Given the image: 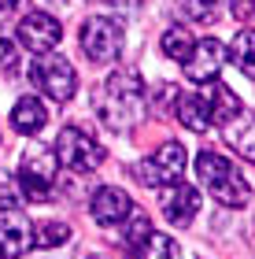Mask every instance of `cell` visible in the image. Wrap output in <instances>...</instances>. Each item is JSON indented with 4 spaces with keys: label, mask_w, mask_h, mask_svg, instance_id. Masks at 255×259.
<instances>
[{
    "label": "cell",
    "mask_w": 255,
    "mask_h": 259,
    "mask_svg": "<svg viewBox=\"0 0 255 259\" xmlns=\"http://www.w3.org/2000/svg\"><path fill=\"white\" fill-rule=\"evenodd\" d=\"M222 60H226V45L218 41V37H203V41H196L192 56L185 60V78H189L192 85H207V81H218Z\"/></svg>",
    "instance_id": "obj_9"
},
{
    "label": "cell",
    "mask_w": 255,
    "mask_h": 259,
    "mask_svg": "<svg viewBox=\"0 0 255 259\" xmlns=\"http://www.w3.org/2000/svg\"><path fill=\"white\" fill-rule=\"evenodd\" d=\"M44 122H48V111H44V104L37 97H22L15 100V108H11V130H19V134H41Z\"/></svg>",
    "instance_id": "obj_15"
},
{
    "label": "cell",
    "mask_w": 255,
    "mask_h": 259,
    "mask_svg": "<svg viewBox=\"0 0 255 259\" xmlns=\"http://www.w3.org/2000/svg\"><path fill=\"white\" fill-rule=\"evenodd\" d=\"M11 63H15V49H11L8 33L0 30V67H11Z\"/></svg>",
    "instance_id": "obj_25"
},
{
    "label": "cell",
    "mask_w": 255,
    "mask_h": 259,
    "mask_svg": "<svg viewBox=\"0 0 255 259\" xmlns=\"http://www.w3.org/2000/svg\"><path fill=\"white\" fill-rule=\"evenodd\" d=\"M174 115H178V122L185 130H192V134H203L207 126H215L203 93H181V97H178V111H174Z\"/></svg>",
    "instance_id": "obj_13"
},
{
    "label": "cell",
    "mask_w": 255,
    "mask_h": 259,
    "mask_svg": "<svg viewBox=\"0 0 255 259\" xmlns=\"http://www.w3.org/2000/svg\"><path fill=\"white\" fill-rule=\"evenodd\" d=\"M56 178H60V159H56L52 148L30 145L26 152H22V163H19L22 200H30V204H44V200H52Z\"/></svg>",
    "instance_id": "obj_3"
},
{
    "label": "cell",
    "mask_w": 255,
    "mask_h": 259,
    "mask_svg": "<svg viewBox=\"0 0 255 259\" xmlns=\"http://www.w3.org/2000/svg\"><path fill=\"white\" fill-rule=\"evenodd\" d=\"M89 211H92V219L100 222V226H122L126 219H130V196H126L122 189H111V185H100L96 193H92L89 200Z\"/></svg>",
    "instance_id": "obj_11"
},
{
    "label": "cell",
    "mask_w": 255,
    "mask_h": 259,
    "mask_svg": "<svg viewBox=\"0 0 255 259\" xmlns=\"http://www.w3.org/2000/svg\"><path fill=\"white\" fill-rule=\"evenodd\" d=\"M33 248V226L19 211H4L0 215V259H19Z\"/></svg>",
    "instance_id": "obj_10"
},
{
    "label": "cell",
    "mask_w": 255,
    "mask_h": 259,
    "mask_svg": "<svg viewBox=\"0 0 255 259\" xmlns=\"http://www.w3.org/2000/svg\"><path fill=\"white\" fill-rule=\"evenodd\" d=\"M229 15L237 22H255V0H229Z\"/></svg>",
    "instance_id": "obj_24"
},
{
    "label": "cell",
    "mask_w": 255,
    "mask_h": 259,
    "mask_svg": "<svg viewBox=\"0 0 255 259\" xmlns=\"http://www.w3.org/2000/svg\"><path fill=\"white\" fill-rule=\"evenodd\" d=\"M196 174H200L203 189L211 193L222 207H244L251 200L248 178L237 170L233 159H226L222 152H215V148H203L200 156H196Z\"/></svg>",
    "instance_id": "obj_2"
},
{
    "label": "cell",
    "mask_w": 255,
    "mask_h": 259,
    "mask_svg": "<svg viewBox=\"0 0 255 259\" xmlns=\"http://www.w3.org/2000/svg\"><path fill=\"white\" fill-rule=\"evenodd\" d=\"M96 115L115 130V134H119V130L141 126L144 115H148L144 78L137 74V70H115V74L104 81V93L96 100Z\"/></svg>",
    "instance_id": "obj_1"
},
{
    "label": "cell",
    "mask_w": 255,
    "mask_h": 259,
    "mask_svg": "<svg viewBox=\"0 0 255 259\" xmlns=\"http://www.w3.org/2000/svg\"><path fill=\"white\" fill-rule=\"evenodd\" d=\"M170 8L181 22H196V26H211L218 19V0H170Z\"/></svg>",
    "instance_id": "obj_17"
},
{
    "label": "cell",
    "mask_w": 255,
    "mask_h": 259,
    "mask_svg": "<svg viewBox=\"0 0 255 259\" xmlns=\"http://www.w3.org/2000/svg\"><path fill=\"white\" fill-rule=\"evenodd\" d=\"M178 97H181L178 85H159L156 100H152V111L156 115H174V111H178Z\"/></svg>",
    "instance_id": "obj_22"
},
{
    "label": "cell",
    "mask_w": 255,
    "mask_h": 259,
    "mask_svg": "<svg viewBox=\"0 0 255 259\" xmlns=\"http://www.w3.org/2000/svg\"><path fill=\"white\" fill-rule=\"evenodd\" d=\"M226 141L237 148V156L255 163V115H248V119H240V122H229L226 126Z\"/></svg>",
    "instance_id": "obj_20"
},
{
    "label": "cell",
    "mask_w": 255,
    "mask_h": 259,
    "mask_svg": "<svg viewBox=\"0 0 255 259\" xmlns=\"http://www.w3.org/2000/svg\"><path fill=\"white\" fill-rule=\"evenodd\" d=\"M207 97V108H211V122L215 126H229L240 119V97H233V89L222 85V81H211V93Z\"/></svg>",
    "instance_id": "obj_14"
},
{
    "label": "cell",
    "mask_w": 255,
    "mask_h": 259,
    "mask_svg": "<svg viewBox=\"0 0 255 259\" xmlns=\"http://www.w3.org/2000/svg\"><path fill=\"white\" fill-rule=\"evenodd\" d=\"M30 78H33V85L56 104H67L78 89V74L63 56H41V60L30 67Z\"/></svg>",
    "instance_id": "obj_5"
},
{
    "label": "cell",
    "mask_w": 255,
    "mask_h": 259,
    "mask_svg": "<svg viewBox=\"0 0 255 259\" xmlns=\"http://www.w3.org/2000/svg\"><path fill=\"white\" fill-rule=\"evenodd\" d=\"M63 241H71V226L67 222H41L37 230H33V244L37 248H60Z\"/></svg>",
    "instance_id": "obj_21"
},
{
    "label": "cell",
    "mask_w": 255,
    "mask_h": 259,
    "mask_svg": "<svg viewBox=\"0 0 255 259\" xmlns=\"http://www.w3.org/2000/svg\"><path fill=\"white\" fill-rule=\"evenodd\" d=\"M15 37H19V45H22L26 52H33V56H48L56 45H60L63 26H60V19H56V15H48V11H30V15L19 19Z\"/></svg>",
    "instance_id": "obj_7"
},
{
    "label": "cell",
    "mask_w": 255,
    "mask_h": 259,
    "mask_svg": "<svg viewBox=\"0 0 255 259\" xmlns=\"http://www.w3.org/2000/svg\"><path fill=\"white\" fill-rule=\"evenodd\" d=\"M159 49H163V56L167 60H178V63H185L192 56V49H196V37L185 26H167L163 30V37H159Z\"/></svg>",
    "instance_id": "obj_18"
},
{
    "label": "cell",
    "mask_w": 255,
    "mask_h": 259,
    "mask_svg": "<svg viewBox=\"0 0 255 259\" xmlns=\"http://www.w3.org/2000/svg\"><path fill=\"white\" fill-rule=\"evenodd\" d=\"M196 211H200V189H192V185H185V182L167 185L163 215L174 222V226H189V222L196 219Z\"/></svg>",
    "instance_id": "obj_12"
},
{
    "label": "cell",
    "mask_w": 255,
    "mask_h": 259,
    "mask_svg": "<svg viewBox=\"0 0 255 259\" xmlns=\"http://www.w3.org/2000/svg\"><path fill=\"white\" fill-rule=\"evenodd\" d=\"M181 170H185V145L178 141H167V145H159L152 156L141 163V178L148 185H174L181 182Z\"/></svg>",
    "instance_id": "obj_8"
},
{
    "label": "cell",
    "mask_w": 255,
    "mask_h": 259,
    "mask_svg": "<svg viewBox=\"0 0 255 259\" xmlns=\"http://www.w3.org/2000/svg\"><path fill=\"white\" fill-rule=\"evenodd\" d=\"M229 60H233V67L240 70V74L255 78V30L251 26L240 30L233 37V45H229Z\"/></svg>",
    "instance_id": "obj_19"
},
{
    "label": "cell",
    "mask_w": 255,
    "mask_h": 259,
    "mask_svg": "<svg viewBox=\"0 0 255 259\" xmlns=\"http://www.w3.org/2000/svg\"><path fill=\"white\" fill-rule=\"evenodd\" d=\"M126 226V255L130 259H144V248L152 241V222H148L144 211H130V219L122 222Z\"/></svg>",
    "instance_id": "obj_16"
},
{
    "label": "cell",
    "mask_w": 255,
    "mask_h": 259,
    "mask_svg": "<svg viewBox=\"0 0 255 259\" xmlns=\"http://www.w3.org/2000/svg\"><path fill=\"white\" fill-rule=\"evenodd\" d=\"M22 193H15V178L8 170H0V211H19Z\"/></svg>",
    "instance_id": "obj_23"
},
{
    "label": "cell",
    "mask_w": 255,
    "mask_h": 259,
    "mask_svg": "<svg viewBox=\"0 0 255 259\" xmlns=\"http://www.w3.org/2000/svg\"><path fill=\"white\" fill-rule=\"evenodd\" d=\"M15 4L19 0H0V15H4V11H15Z\"/></svg>",
    "instance_id": "obj_26"
},
{
    "label": "cell",
    "mask_w": 255,
    "mask_h": 259,
    "mask_svg": "<svg viewBox=\"0 0 255 259\" xmlns=\"http://www.w3.org/2000/svg\"><path fill=\"white\" fill-rule=\"evenodd\" d=\"M56 159H60V167L74 174H89L104 163V145L82 126H63L60 141H56Z\"/></svg>",
    "instance_id": "obj_4"
},
{
    "label": "cell",
    "mask_w": 255,
    "mask_h": 259,
    "mask_svg": "<svg viewBox=\"0 0 255 259\" xmlns=\"http://www.w3.org/2000/svg\"><path fill=\"white\" fill-rule=\"evenodd\" d=\"M82 52L92 63H111L122 52V26L108 15H92L82 22Z\"/></svg>",
    "instance_id": "obj_6"
}]
</instances>
